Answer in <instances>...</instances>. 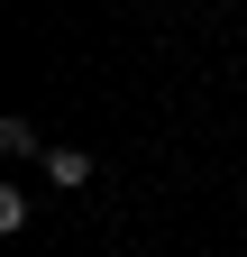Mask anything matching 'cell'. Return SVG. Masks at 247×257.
Here are the masks:
<instances>
[{"label": "cell", "instance_id": "obj_1", "mask_svg": "<svg viewBox=\"0 0 247 257\" xmlns=\"http://www.w3.org/2000/svg\"><path fill=\"white\" fill-rule=\"evenodd\" d=\"M46 175L64 184V193H82L92 184V147H46Z\"/></svg>", "mask_w": 247, "mask_h": 257}, {"label": "cell", "instance_id": "obj_2", "mask_svg": "<svg viewBox=\"0 0 247 257\" xmlns=\"http://www.w3.org/2000/svg\"><path fill=\"white\" fill-rule=\"evenodd\" d=\"M0 147H10V156H46V138H37L28 119H0Z\"/></svg>", "mask_w": 247, "mask_h": 257}]
</instances>
